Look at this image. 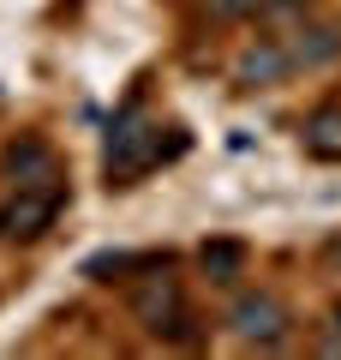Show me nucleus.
I'll use <instances>...</instances> for the list:
<instances>
[{
    "mask_svg": "<svg viewBox=\"0 0 341 360\" xmlns=\"http://www.w3.org/2000/svg\"><path fill=\"white\" fill-rule=\"evenodd\" d=\"M186 144H192V132L180 127V120L150 115L144 96H132V103L108 120V139H102V180H108V193L114 186H138L156 168L180 162Z\"/></svg>",
    "mask_w": 341,
    "mask_h": 360,
    "instance_id": "obj_1",
    "label": "nucleus"
},
{
    "mask_svg": "<svg viewBox=\"0 0 341 360\" xmlns=\"http://www.w3.org/2000/svg\"><path fill=\"white\" fill-rule=\"evenodd\" d=\"M72 205V186H66V168H48V174L13 180V193L0 198V240L30 246L60 222V210Z\"/></svg>",
    "mask_w": 341,
    "mask_h": 360,
    "instance_id": "obj_2",
    "label": "nucleus"
},
{
    "mask_svg": "<svg viewBox=\"0 0 341 360\" xmlns=\"http://www.w3.org/2000/svg\"><path fill=\"white\" fill-rule=\"evenodd\" d=\"M132 319H138L150 336H162V342H198V330H192L198 312L186 307V288H180V276H174V258L132 276Z\"/></svg>",
    "mask_w": 341,
    "mask_h": 360,
    "instance_id": "obj_3",
    "label": "nucleus"
},
{
    "mask_svg": "<svg viewBox=\"0 0 341 360\" xmlns=\"http://www.w3.org/2000/svg\"><path fill=\"white\" fill-rule=\"evenodd\" d=\"M227 330L240 336L246 348H281L293 336V312L281 307L269 288H246V295H234V307H227Z\"/></svg>",
    "mask_w": 341,
    "mask_h": 360,
    "instance_id": "obj_4",
    "label": "nucleus"
},
{
    "mask_svg": "<svg viewBox=\"0 0 341 360\" xmlns=\"http://www.w3.org/2000/svg\"><path fill=\"white\" fill-rule=\"evenodd\" d=\"M293 49H288V30L281 37H252L240 54H234V84L240 90H269L281 78H293Z\"/></svg>",
    "mask_w": 341,
    "mask_h": 360,
    "instance_id": "obj_5",
    "label": "nucleus"
},
{
    "mask_svg": "<svg viewBox=\"0 0 341 360\" xmlns=\"http://www.w3.org/2000/svg\"><path fill=\"white\" fill-rule=\"evenodd\" d=\"M300 144L312 162H341V103H317L300 127Z\"/></svg>",
    "mask_w": 341,
    "mask_h": 360,
    "instance_id": "obj_6",
    "label": "nucleus"
},
{
    "mask_svg": "<svg viewBox=\"0 0 341 360\" xmlns=\"http://www.w3.org/2000/svg\"><path fill=\"white\" fill-rule=\"evenodd\" d=\"M288 49H293V66H329L341 54V25H293L288 30Z\"/></svg>",
    "mask_w": 341,
    "mask_h": 360,
    "instance_id": "obj_7",
    "label": "nucleus"
},
{
    "mask_svg": "<svg viewBox=\"0 0 341 360\" xmlns=\"http://www.w3.org/2000/svg\"><path fill=\"white\" fill-rule=\"evenodd\" d=\"M174 252H96L84 264V276L90 283H132L138 270H150V264H168Z\"/></svg>",
    "mask_w": 341,
    "mask_h": 360,
    "instance_id": "obj_8",
    "label": "nucleus"
},
{
    "mask_svg": "<svg viewBox=\"0 0 341 360\" xmlns=\"http://www.w3.org/2000/svg\"><path fill=\"white\" fill-rule=\"evenodd\" d=\"M198 264H203L210 283H234V276L246 270V246L240 240H203L198 246Z\"/></svg>",
    "mask_w": 341,
    "mask_h": 360,
    "instance_id": "obj_9",
    "label": "nucleus"
},
{
    "mask_svg": "<svg viewBox=\"0 0 341 360\" xmlns=\"http://www.w3.org/2000/svg\"><path fill=\"white\" fill-rule=\"evenodd\" d=\"M276 0H203V13L222 18V25H240V18H269Z\"/></svg>",
    "mask_w": 341,
    "mask_h": 360,
    "instance_id": "obj_10",
    "label": "nucleus"
}]
</instances>
